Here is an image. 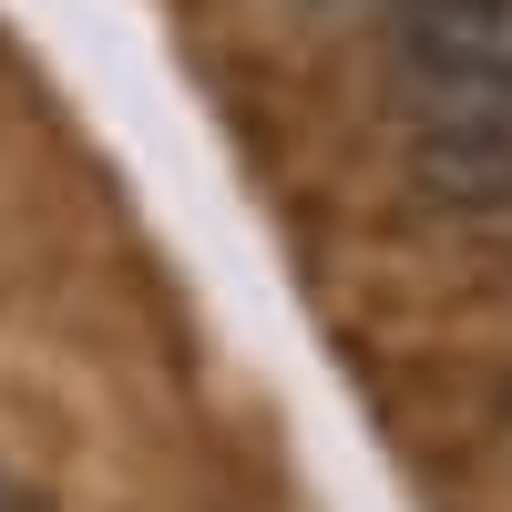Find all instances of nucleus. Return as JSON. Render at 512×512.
I'll use <instances>...</instances> for the list:
<instances>
[{
    "label": "nucleus",
    "mask_w": 512,
    "mask_h": 512,
    "mask_svg": "<svg viewBox=\"0 0 512 512\" xmlns=\"http://www.w3.org/2000/svg\"><path fill=\"white\" fill-rule=\"evenodd\" d=\"M390 41H400L420 123H451V113L512 93V0H400Z\"/></svg>",
    "instance_id": "f257e3e1"
},
{
    "label": "nucleus",
    "mask_w": 512,
    "mask_h": 512,
    "mask_svg": "<svg viewBox=\"0 0 512 512\" xmlns=\"http://www.w3.org/2000/svg\"><path fill=\"white\" fill-rule=\"evenodd\" d=\"M0 512H41V502H31V492H21L11 472H0Z\"/></svg>",
    "instance_id": "f03ea898"
}]
</instances>
